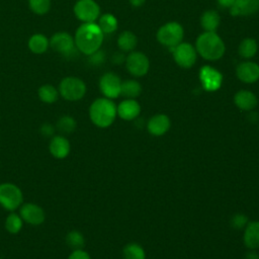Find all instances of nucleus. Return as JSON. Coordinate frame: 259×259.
<instances>
[{"label":"nucleus","mask_w":259,"mask_h":259,"mask_svg":"<svg viewBox=\"0 0 259 259\" xmlns=\"http://www.w3.org/2000/svg\"><path fill=\"white\" fill-rule=\"evenodd\" d=\"M29 9L37 15H45L51 9V0H28Z\"/></svg>","instance_id":"obj_32"},{"label":"nucleus","mask_w":259,"mask_h":259,"mask_svg":"<svg viewBox=\"0 0 259 259\" xmlns=\"http://www.w3.org/2000/svg\"><path fill=\"white\" fill-rule=\"evenodd\" d=\"M68 259H91V257L83 249H78V250H73L72 253L69 255Z\"/></svg>","instance_id":"obj_35"},{"label":"nucleus","mask_w":259,"mask_h":259,"mask_svg":"<svg viewBox=\"0 0 259 259\" xmlns=\"http://www.w3.org/2000/svg\"><path fill=\"white\" fill-rule=\"evenodd\" d=\"M23 203L21 189L10 182L0 184V205L9 211H14Z\"/></svg>","instance_id":"obj_5"},{"label":"nucleus","mask_w":259,"mask_h":259,"mask_svg":"<svg viewBox=\"0 0 259 259\" xmlns=\"http://www.w3.org/2000/svg\"><path fill=\"white\" fill-rule=\"evenodd\" d=\"M27 47L31 53L40 55L50 48V39L42 33H34L29 37Z\"/></svg>","instance_id":"obj_21"},{"label":"nucleus","mask_w":259,"mask_h":259,"mask_svg":"<svg viewBox=\"0 0 259 259\" xmlns=\"http://www.w3.org/2000/svg\"><path fill=\"white\" fill-rule=\"evenodd\" d=\"M142 92L141 84L136 80H126L121 82L120 94L128 99H134L138 97Z\"/></svg>","instance_id":"obj_26"},{"label":"nucleus","mask_w":259,"mask_h":259,"mask_svg":"<svg viewBox=\"0 0 259 259\" xmlns=\"http://www.w3.org/2000/svg\"><path fill=\"white\" fill-rule=\"evenodd\" d=\"M49 150L52 156L56 159H65L71 151L69 140L63 135L54 136L49 144Z\"/></svg>","instance_id":"obj_14"},{"label":"nucleus","mask_w":259,"mask_h":259,"mask_svg":"<svg viewBox=\"0 0 259 259\" xmlns=\"http://www.w3.org/2000/svg\"><path fill=\"white\" fill-rule=\"evenodd\" d=\"M59 95H60L59 90L51 84L41 85L37 90V96L39 100L48 104H52L56 102L59 98Z\"/></svg>","instance_id":"obj_23"},{"label":"nucleus","mask_w":259,"mask_h":259,"mask_svg":"<svg viewBox=\"0 0 259 259\" xmlns=\"http://www.w3.org/2000/svg\"><path fill=\"white\" fill-rule=\"evenodd\" d=\"M117 114L119 117L125 120L135 119L141 112L140 104L134 99H125L121 101L116 107Z\"/></svg>","instance_id":"obj_17"},{"label":"nucleus","mask_w":259,"mask_h":259,"mask_svg":"<svg viewBox=\"0 0 259 259\" xmlns=\"http://www.w3.org/2000/svg\"><path fill=\"white\" fill-rule=\"evenodd\" d=\"M235 104L242 110H251L257 105V97L248 90H240L234 96Z\"/></svg>","instance_id":"obj_19"},{"label":"nucleus","mask_w":259,"mask_h":259,"mask_svg":"<svg viewBox=\"0 0 259 259\" xmlns=\"http://www.w3.org/2000/svg\"><path fill=\"white\" fill-rule=\"evenodd\" d=\"M73 11L77 19L85 22H95L100 16L99 5L94 0H78Z\"/></svg>","instance_id":"obj_8"},{"label":"nucleus","mask_w":259,"mask_h":259,"mask_svg":"<svg viewBox=\"0 0 259 259\" xmlns=\"http://www.w3.org/2000/svg\"><path fill=\"white\" fill-rule=\"evenodd\" d=\"M247 223H248V218L243 213H237L231 220V225L236 230L243 229L247 225Z\"/></svg>","instance_id":"obj_33"},{"label":"nucleus","mask_w":259,"mask_h":259,"mask_svg":"<svg viewBox=\"0 0 259 259\" xmlns=\"http://www.w3.org/2000/svg\"><path fill=\"white\" fill-rule=\"evenodd\" d=\"M19 215L28 225L39 226L45 222L46 213L44 209L36 203L26 202L19 207Z\"/></svg>","instance_id":"obj_12"},{"label":"nucleus","mask_w":259,"mask_h":259,"mask_svg":"<svg viewBox=\"0 0 259 259\" xmlns=\"http://www.w3.org/2000/svg\"><path fill=\"white\" fill-rule=\"evenodd\" d=\"M138 44L137 36L130 30L122 31L117 38V46L122 52H132Z\"/></svg>","instance_id":"obj_24"},{"label":"nucleus","mask_w":259,"mask_h":259,"mask_svg":"<svg viewBox=\"0 0 259 259\" xmlns=\"http://www.w3.org/2000/svg\"><path fill=\"white\" fill-rule=\"evenodd\" d=\"M59 94L68 101H78L86 93V84L78 77L68 76L61 80L59 84Z\"/></svg>","instance_id":"obj_4"},{"label":"nucleus","mask_w":259,"mask_h":259,"mask_svg":"<svg viewBox=\"0 0 259 259\" xmlns=\"http://www.w3.org/2000/svg\"><path fill=\"white\" fill-rule=\"evenodd\" d=\"M221 22V17L215 10H206L200 17V24L205 31H215Z\"/></svg>","instance_id":"obj_22"},{"label":"nucleus","mask_w":259,"mask_h":259,"mask_svg":"<svg viewBox=\"0 0 259 259\" xmlns=\"http://www.w3.org/2000/svg\"><path fill=\"white\" fill-rule=\"evenodd\" d=\"M55 131H56V127L52 123H49V122L41 124L39 127L40 135L46 138H53L55 136Z\"/></svg>","instance_id":"obj_34"},{"label":"nucleus","mask_w":259,"mask_h":259,"mask_svg":"<svg viewBox=\"0 0 259 259\" xmlns=\"http://www.w3.org/2000/svg\"><path fill=\"white\" fill-rule=\"evenodd\" d=\"M199 80L206 91H215L222 85L223 76L218 70L209 66H204L200 69Z\"/></svg>","instance_id":"obj_13"},{"label":"nucleus","mask_w":259,"mask_h":259,"mask_svg":"<svg viewBox=\"0 0 259 259\" xmlns=\"http://www.w3.org/2000/svg\"><path fill=\"white\" fill-rule=\"evenodd\" d=\"M125 67L132 75L141 77L148 73L150 62L145 54L141 52H132L125 59Z\"/></svg>","instance_id":"obj_9"},{"label":"nucleus","mask_w":259,"mask_h":259,"mask_svg":"<svg viewBox=\"0 0 259 259\" xmlns=\"http://www.w3.org/2000/svg\"><path fill=\"white\" fill-rule=\"evenodd\" d=\"M217 1L222 7H226V8H231L233 3L235 2V0H217Z\"/></svg>","instance_id":"obj_36"},{"label":"nucleus","mask_w":259,"mask_h":259,"mask_svg":"<svg viewBox=\"0 0 259 259\" xmlns=\"http://www.w3.org/2000/svg\"><path fill=\"white\" fill-rule=\"evenodd\" d=\"M122 254H123V259H145L146 257L144 249L136 243L127 244L123 248Z\"/></svg>","instance_id":"obj_31"},{"label":"nucleus","mask_w":259,"mask_h":259,"mask_svg":"<svg viewBox=\"0 0 259 259\" xmlns=\"http://www.w3.org/2000/svg\"><path fill=\"white\" fill-rule=\"evenodd\" d=\"M56 128L63 135L72 134L77 126V122L75 118L71 115H63L61 116L56 124Z\"/></svg>","instance_id":"obj_28"},{"label":"nucleus","mask_w":259,"mask_h":259,"mask_svg":"<svg viewBox=\"0 0 259 259\" xmlns=\"http://www.w3.org/2000/svg\"><path fill=\"white\" fill-rule=\"evenodd\" d=\"M116 114V105L111 99L106 97L95 99L89 107L90 119L98 127H107L111 125Z\"/></svg>","instance_id":"obj_3"},{"label":"nucleus","mask_w":259,"mask_h":259,"mask_svg":"<svg viewBox=\"0 0 259 259\" xmlns=\"http://www.w3.org/2000/svg\"><path fill=\"white\" fill-rule=\"evenodd\" d=\"M259 10V0H235L231 6L233 16H248Z\"/></svg>","instance_id":"obj_16"},{"label":"nucleus","mask_w":259,"mask_h":259,"mask_svg":"<svg viewBox=\"0 0 259 259\" xmlns=\"http://www.w3.org/2000/svg\"><path fill=\"white\" fill-rule=\"evenodd\" d=\"M0 259H2V258H1V257H0Z\"/></svg>","instance_id":"obj_39"},{"label":"nucleus","mask_w":259,"mask_h":259,"mask_svg":"<svg viewBox=\"0 0 259 259\" xmlns=\"http://www.w3.org/2000/svg\"><path fill=\"white\" fill-rule=\"evenodd\" d=\"M50 48L66 58L73 57L78 51L74 37L67 31H59L50 38Z\"/></svg>","instance_id":"obj_7"},{"label":"nucleus","mask_w":259,"mask_h":259,"mask_svg":"<svg viewBox=\"0 0 259 259\" xmlns=\"http://www.w3.org/2000/svg\"><path fill=\"white\" fill-rule=\"evenodd\" d=\"M66 244L72 249V250H78L83 249L85 245V239L84 236L77 230L70 231L65 238Z\"/></svg>","instance_id":"obj_30"},{"label":"nucleus","mask_w":259,"mask_h":259,"mask_svg":"<svg viewBox=\"0 0 259 259\" xmlns=\"http://www.w3.org/2000/svg\"><path fill=\"white\" fill-rule=\"evenodd\" d=\"M103 37L104 34L97 23L85 22L77 28L74 40L79 52L90 56L100 49L103 42Z\"/></svg>","instance_id":"obj_1"},{"label":"nucleus","mask_w":259,"mask_h":259,"mask_svg":"<svg viewBox=\"0 0 259 259\" xmlns=\"http://www.w3.org/2000/svg\"><path fill=\"white\" fill-rule=\"evenodd\" d=\"M236 75L244 83H254L259 79V66L254 62H243L238 65Z\"/></svg>","instance_id":"obj_15"},{"label":"nucleus","mask_w":259,"mask_h":259,"mask_svg":"<svg viewBox=\"0 0 259 259\" xmlns=\"http://www.w3.org/2000/svg\"><path fill=\"white\" fill-rule=\"evenodd\" d=\"M183 35V27L178 22L171 21L165 23L159 28L157 32V39L161 45L173 49L182 41Z\"/></svg>","instance_id":"obj_6"},{"label":"nucleus","mask_w":259,"mask_h":259,"mask_svg":"<svg viewBox=\"0 0 259 259\" xmlns=\"http://www.w3.org/2000/svg\"><path fill=\"white\" fill-rule=\"evenodd\" d=\"M120 86V78L112 72L103 74L99 79V89L106 98L113 99L119 96Z\"/></svg>","instance_id":"obj_10"},{"label":"nucleus","mask_w":259,"mask_h":259,"mask_svg":"<svg viewBox=\"0 0 259 259\" xmlns=\"http://www.w3.org/2000/svg\"><path fill=\"white\" fill-rule=\"evenodd\" d=\"M130 3L134 7H140L145 3V0H130Z\"/></svg>","instance_id":"obj_38"},{"label":"nucleus","mask_w":259,"mask_h":259,"mask_svg":"<svg viewBox=\"0 0 259 259\" xmlns=\"http://www.w3.org/2000/svg\"><path fill=\"white\" fill-rule=\"evenodd\" d=\"M244 244L252 250L259 248V222L247 224L244 232Z\"/></svg>","instance_id":"obj_20"},{"label":"nucleus","mask_w":259,"mask_h":259,"mask_svg":"<svg viewBox=\"0 0 259 259\" xmlns=\"http://www.w3.org/2000/svg\"><path fill=\"white\" fill-rule=\"evenodd\" d=\"M148 131L153 136H162L170 127V119L165 114H156L149 120L147 124Z\"/></svg>","instance_id":"obj_18"},{"label":"nucleus","mask_w":259,"mask_h":259,"mask_svg":"<svg viewBox=\"0 0 259 259\" xmlns=\"http://www.w3.org/2000/svg\"><path fill=\"white\" fill-rule=\"evenodd\" d=\"M257 50H258L257 41L251 37L244 38L240 42L239 48H238L239 55L245 59H250V58L254 57L257 53Z\"/></svg>","instance_id":"obj_27"},{"label":"nucleus","mask_w":259,"mask_h":259,"mask_svg":"<svg viewBox=\"0 0 259 259\" xmlns=\"http://www.w3.org/2000/svg\"><path fill=\"white\" fill-rule=\"evenodd\" d=\"M195 50L203 59L215 61L224 56L226 47L222 38L214 31H205L197 37Z\"/></svg>","instance_id":"obj_2"},{"label":"nucleus","mask_w":259,"mask_h":259,"mask_svg":"<svg viewBox=\"0 0 259 259\" xmlns=\"http://www.w3.org/2000/svg\"><path fill=\"white\" fill-rule=\"evenodd\" d=\"M23 227V220L15 212H11L5 220V229L10 234H18Z\"/></svg>","instance_id":"obj_29"},{"label":"nucleus","mask_w":259,"mask_h":259,"mask_svg":"<svg viewBox=\"0 0 259 259\" xmlns=\"http://www.w3.org/2000/svg\"><path fill=\"white\" fill-rule=\"evenodd\" d=\"M98 26L103 34H109L117 29V19L113 14L104 13L98 18Z\"/></svg>","instance_id":"obj_25"},{"label":"nucleus","mask_w":259,"mask_h":259,"mask_svg":"<svg viewBox=\"0 0 259 259\" xmlns=\"http://www.w3.org/2000/svg\"><path fill=\"white\" fill-rule=\"evenodd\" d=\"M245 259H259V255L256 252L251 251L245 255Z\"/></svg>","instance_id":"obj_37"},{"label":"nucleus","mask_w":259,"mask_h":259,"mask_svg":"<svg viewBox=\"0 0 259 259\" xmlns=\"http://www.w3.org/2000/svg\"><path fill=\"white\" fill-rule=\"evenodd\" d=\"M175 62L182 68H190L196 62V50L188 42H180L173 48Z\"/></svg>","instance_id":"obj_11"}]
</instances>
